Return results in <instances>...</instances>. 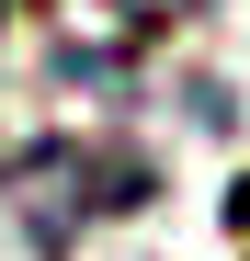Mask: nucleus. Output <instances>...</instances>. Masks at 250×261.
Segmentation results:
<instances>
[{
    "label": "nucleus",
    "mask_w": 250,
    "mask_h": 261,
    "mask_svg": "<svg viewBox=\"0 0 250 261\" xmlns=\"http://www.w3.org/2000/svg\"><path fill=\"white\" fill-rule=\"evenodd\" d=\"M159 193V170L125 148V137H46V148H23V159H0V204H12V227L34 250H80L103 227V216H137Z\"/></svg>",
    "instance_id": "nucleus-1"
},
{
    "label": "nucleus",
    "mask_w": 250,
    "mask_h": 261,
    "mask_svg": "<svg viewBox=\"0 0 250 261\" xmlns=\"http://www.w3.org/2000/svg\"><path fill=\"white\" fill-rule=\"evenodd\" d=\"M228 227H250V182H239V193H228Z\"/></svg>",
    "instance_id": "nucleus-2"
}]
</instances>
